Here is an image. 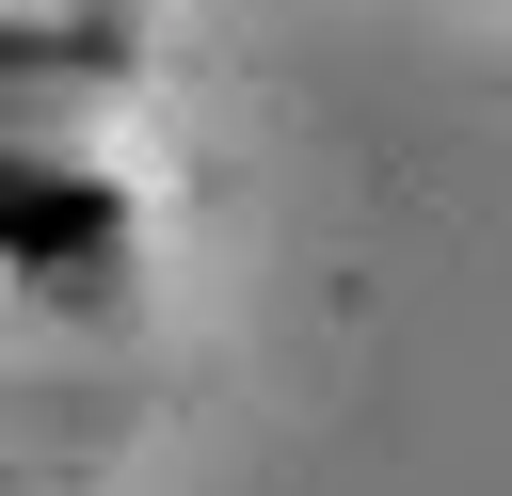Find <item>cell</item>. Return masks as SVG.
<instances>
[{
	"instance_id": "cell-1",
	"label": "cell",
	"mask_w": 512,
	"mask_h": 496,
	"mask_svg": "<svg viewBox=\"0 0 512 496\" xmlns=\"http://www.w3.org/2000/svg\"><path fill=\"white\" fill-rule=\"evenodd\" d=\"M112 96H128V16L112 0H0V160L96 144Z\"/></svg>"
},
{
	"instance_id": "cell-2",
	"label": "cell",
	"mask_w": 512,
	"mask_h": 496,
	"mask_svg": "<svg viewBox=\"0 0 512 496\" xmlns=\"http://www.w3.org/2000/svg\"><path fill=\"white\" fill-rule=\"evenodd\" d=\"M112 240H128V192L64 144V160H0V272H32V288H80V272H112Z\"/></svg>"
}]
</instances>
